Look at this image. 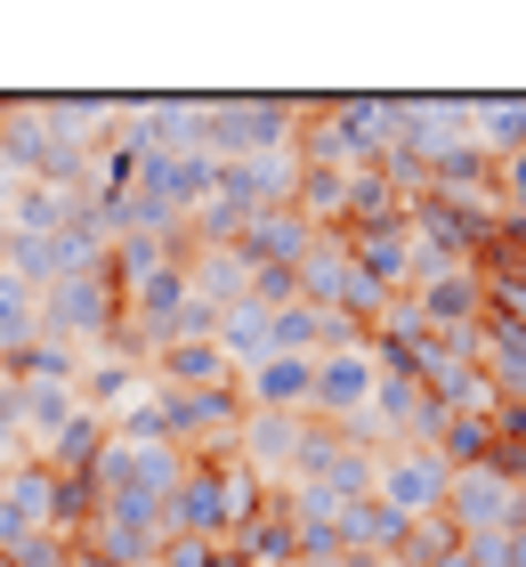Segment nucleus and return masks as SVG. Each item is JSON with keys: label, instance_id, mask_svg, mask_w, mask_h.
Here are the masks:
<instances>
[{"label": "nucleus", "instance_id": "obj_1", "mask_svg": "<svg viewBox=\"0 0 526 567\" xmlns=\"http://www.w3.org/2000/svg\"><path fill=\"white\" fill-rule=\"evenodd\" d=\"M437 495H445V462L437 454H413L398 471H381V511H398V519H421Z\"/></svg>", "mask_w": 526, "mask_h": 567}, {"label": "nucleus", "instance_id": "obj_2", "mask_svg": "<svg viewBox=\"0 0 526 567\" xmlns=\"http://www.w3.org/2000/svg\"><path fill=\"white\" fill-rule=\"evenodd\" d=\"M373 357L364 349H340V357H324V365H316V390H308V405H364L373 398Z\"/></svg>", "mask_w": 526, "mask_h": 567}, {"label": "nucleus", "instance_id": "obj_3", "mask_svg": "<svg viewBox=\"0 0 526 567\" xmlns=\"http://www.w3.org/2000/svg\"><path fill=\"white\" fill-rule=\"evenodd\" d=\"M308 390H316V365H308V357H268V365L251 373V398H259V405H308Z\"/></svg>", "mask_w": 526, "mask_h": 567}, {"label": "nucleus", "instance_id": "obj_4", "mask_svg": "<svg viewBox=\"0 0 526 567\" xmlns=\"http://www.w3.org/2000/svg\"><path fill=\"white\" fill-rule=\"evenodd\" d=\"M445 567H462V559H445Z\"/></svg>", "mask_w": 526, "mask_h": 567}]
</instances>
